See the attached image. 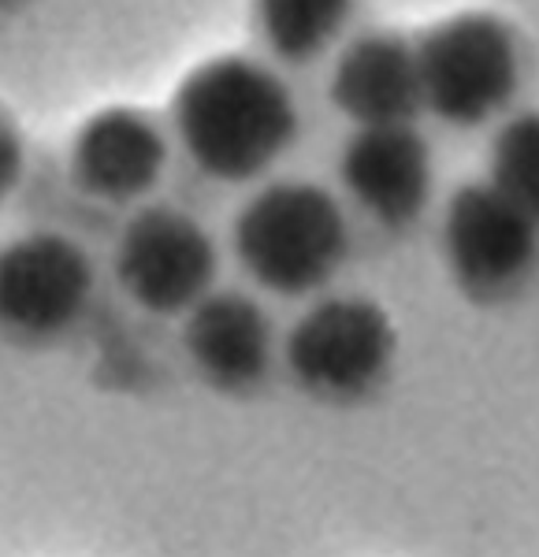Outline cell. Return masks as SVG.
I'll use <instances>...</instances> for the list:
<instances>
[{"instance_id":"11","label":"cell","mask_w":539,"mask_h":557,"mask_svg":"<svg viewBox=\"0 0 539 557\" xmlns=\"http://www.w3.org/2000/svg\"><path fill=\"white\" fill-rule=\"evenodd\" d=\"M331 101L357 127L409 123L420 112L413 45L399 34H362L331 67Z\"/></svg>"},{"instance_id":"9","label":"cell","mask_w":539,"mask_h":557,"mask_svg":"<svg viewBox=\"0 0 539 557\" xmlns=\"http://www.w3.org/2000/svg\"><path fill=\"white\" fill-rule=\"evenodd\" d=\"M183 346L197 372L223 391H249L272 364V320L235 290L205 294L186 309Z\"/></svg>"},{"instance_id":"4","label":"cell","mask_w":539,"mask_h":557,"mask_svg":"<svg viewBox=\"0 0 539 557\" xmlns=\"http://www.w3.org/2000/svg\"><path fill=\"white\" fill-rule=\"evenodd\" d=\"M283 357L302 391L328 401L362 398L394 361V323L368 298H323L291 327Z\"/></svg>"},{"instance_id":"7","label":"cell","mask_w":539,"mask_h":557,"mask_svg":"<svg viewBox=\"0 0 539 557\" xmlns=\"http://www.w3.org/2000/svg\"><path fill=\"white\" fill-rule=\"evenodd\" d=\"M94 294V268L64 235H26L0 249V327L23 338H49L83 317Z\"/></svg>"},{"instance_id":"1","label":"cell","mask_w":539,"mask_h":557,"mask_svg":"<svg viewBox=\"0 0 539 557\" xmlns=\"http://www.w3.org/2000/svg\"><path fill=\"white\" fill-rule=\"evenodd\" d=\"M172 120L197 172L220 183L265 175L298 134L286 83L246 57H216L194 67L175 89Z\"/></svg>"},{"instance_id":"12","label":"cell","mask_w":539,"mask_h":557,"mask_svg":"<svg viewBox=\"0 0 539 557\" xmlns=\"http://www.w3.org/2000/svg\"><path fill=\"white\" fill-rule=\"evenodd\" d=\"M354 0H254L260 41L286 64L320 57L350 20Z\"/></svg>"},{"instance_id":"8","label":"cell","mask_w":539,"mask_h":557,"mask_svg":"<svg viewBox=\"0 0 539 557\" xmlns=\"http://www.w3.org/2000/svg\"><path fill=\"white\" fill-rule=\"evenodd\" d=\"M346 194L383 227H406L431 197V152L409 123L357 127L339 160Z\"/></svg>"},{"instance_id":"6","label":"cell","mask_w":539,"mask_h":557,"mask_svg":"<svg viewBox=\"0 0 539 557\" xmlns=\"http://www.w3.org/2000/svg\"><path fill=\"white\" fill-rule=\"evenodd\" d=\"M115 278L134 305L157 317H175L212 290L216 246L186 212L152 205L123 227L115 246Z\"/></svg>"},{"instance_id":"2","label":"cell","mask_w":539,"mask_h":557,"mask_svg":"<svg viewBox=\"0 0 539 557\" xmlns=\"http://www.w3.org/2000/svg\"><path fill=\"white\" fill-rule=\"evenodd\" d=\"M350 253L339 201L317 183L265 186L235 220V257L260 290L305 298L328 286Z\"/></svg>"},{"instance_id":"5","label":"cell","mask_w":539,"mask_h":557,"mask_svg":"<svg viewBox=\"0 0 539 557\" xmlns=\"http://www.w3.org/2000/svg\"><path fill=\"white\" fill-rule=\"evenodd\" d=\"M443 253L469 298H506L532 272L539 223L491 183L457 186L443 215Z\"/></svg>"},{"instance_id":"10","label":"cell","mask_w":539,"mask_h":557,"mask_svg":"<svg viewBox=\"0 0 539 557\" xmlns=\"http://www.w3.org/2000/svg\"><path fill=\"white\" fill-rule=\"evenodd\" d=\"M164 138L142 112L108 108L78 127L71 172L86 194L101 201H134L164 172Z\"/></svg>"},{"instance_id":"14","label":"cell","mask_w":539,"mask_h":557,"mask_svg":"<svg viewBox=\"0 0 539 557\" xmlns=\"http://www.w3.org/2000/svg\"><path fill=\"white\" fill-rule=\"evenodd\" d=\"M23 175V138L8 115H0V201L15 190Z\"/></svg>"},{"instance_id":"3","label":"cell","mask_w":539,"mask_h":557,"mask_svg":"<svg viewBox=\"0 0 539 557\" xmlns=\"http://www.w3.org/2000/svg\"><path fill=\"white\" fill-rule=\"evenodd\" d=\"M420 108L451 127H480L506 112L520 86V45L510 23L462 12L413 45Z\"/></svg>"},{"instance_id":"13","label":"cell","mask_w":539,"mask_h":557,"mask_svg":"<svg viewBox=\"0 0 539 557\" xmlns=\"http://www.w3.org/2000/svg\"><path fill=\"white\" fill-rule=\"evenodd\" d=\"M488 183L539 223V112L506 120L491 141Z\"/></svg>"}]
</instances>
